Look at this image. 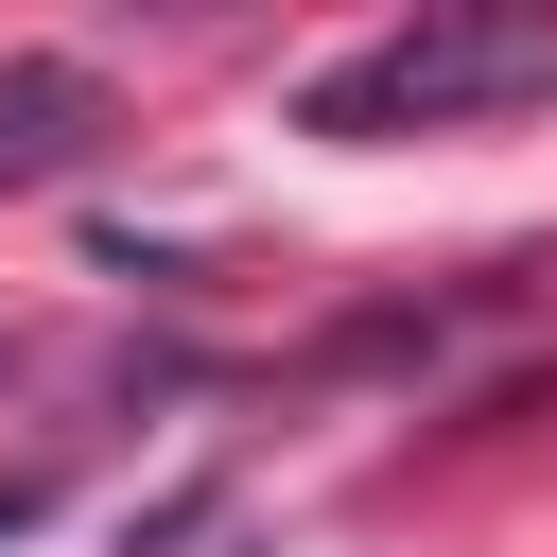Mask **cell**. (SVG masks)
Segmentation results:
<instances>
[{
    "label": "cell",
    "instance_id": "cell-1",
    "mask_svg": "<svg viewBox=\"0 0 557 557\" xmlns=\"http://www.w3.org/2000/svg\"><path fill=\"white\" fill-rule=\"evenodd\" d=\"M505 104H557V17H400L366 52H331L296 87V139H453V122H505Z\"/></svg>",
    "mask_w": 557,
    "mask_h": 557
},
{
    "label": "cell",
    "instance_id": "cell-2",
    "mask_svg": "<svg viewBox=\"0 0 557 557\" xmlns=\"http://www.w3.org/2000/svg\"><path fill=\"white\" fill-rule=\"evenodd\" d=\"M122 139V87L87 52H0V191H52Z\"/></svg>",
    "mask_w": 557,
    "mask_h": 557
}]
</instances>
